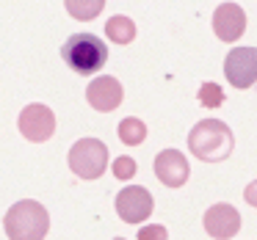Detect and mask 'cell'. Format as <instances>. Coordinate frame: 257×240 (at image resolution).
Listing matches in <instances>:
<instances>
[{"label":"cell","instance_id":"cell-10","mask_svg":"<svg viewBox=\"0 0 257 240\" xmlns=\"http://www.w3.org/2000/svg\"><path fill=\"white\" fill-rule=\"evenodd\" d=\"M155 174L166 188H183L188 182V160L180 149H163L155 157Z\"/></svg>","mask_w":257,"mask_h":240},{"label":"cell","instance_id":"cell-14","mask_svg":"<svg viewBox=\"0 0 257 240\" xmlns=\"http://www.w3.org/2000/svg\"><path fill=\"white\" fill-rule=\"evenodd\" d=\"M64 6H67L69 17L89 23V20H94L97 14H102V9H105V0H64Z\"/></svg>","mask_w":257,"mask_h":240},{"label":"cell","instance_id":"cell-6","mask_svg":"<svg viewBox=\"0 0 257 240\" xmlns=\"http://www.w3.org/2000/svg\"><path fill=\"white\" fill-rule=\"evenodd\" d=\"M155 210V199L147 188L141 185H130V188L119 190L116 196V212L124 223H141L152 215Z\"/></svg>","mask_w":257,"mask_h":240},{"label":"cell","instance_id":"cell-11","mask_svg":"<svg viewBox=\"0 0 257 240\" xmlns=\"http://www.w3.org/2000/svg\"><path fill=\"white\" fill-rule=\"evenodd\" d=\"M240 229V212L232 204H213L205 212V232L216 240H227L238 234Z\"/></svg>","mask_w":257,"mask_h":240},{"label":"cell","instance_id":"cell-17","mask_svg":"<svg viewBox=\"0 0 257 240\" xmlns=\"http://www.w3.org/2000/svg\"><path fill=\"white\" fill-rule=\"evenodd\" d=\"M139 240H169V232L161 223H150V226L139 229Z\"/></svg>","mask_w":257,"mask_h":240},{"label":"cell","instance_id":"cell-1","mask_svg":"<svg viewBox=\"0 0 257 240\" xmlns=\"http://www.w3.org/2000/svg\"><path fill=\"white\" fill-rule=\"evenodd\" d=\"M232 146H235L232 130L224 122H218V119H202V122L194 124L191 133H188L191 155L205 160V163L227 160V157L232 155Z\"/></svg>","mask_w":257,"mask_h":240},{"label":"cell","instance_id":"cell-12","mask_svg":"<svg viewBox=\"0 0 257 240\" xmlns=\"http://www.w3.org/2000/svg\"><path fill=\"white\" fill-rule=\"evenodd\" d=\"M105 36L116 45H130L136 39V23L130 17H111L105 23Z\"/></svg>","mask_w":257,"mask_h":240},{"label":"cell","instance_id":"cell-4","mask_svg":"<svg viewBox=\"0 0 257 240\" xmlns=\"http://www.w3.org/2000/svg\"><path fill=\"white\" fill-rule=\"evenodd\" d=\"M69 168L80 179H97L108 168V146L100 138H80L69 149Z\"/></svg>","mask_w":257,"mask_h":240},{"label":"cell","instance_id":"cell-3","mask_svg":"<svg viewBox=\"0 0 257 240\" xmlns=\"http://www.w3.org/2000/svg\"><path fill=\"white\" fill-rule=\"evenodd\" d=\"M61 58L72 72L78 75H94L105 67L108 61V47L100 36L94 34H75L64 42Z\"/></svg>","mask_w":257,"mask_h":240},{"label":"cell","instance_id":"cell-5","mask_svg":"<svg viewBox=\"0 0 257 240\" xmlns=\"http://www.w3.org/2000/svg\"><path fill=\"white\" fill-rule=\"evenodd\" d=\"M224 75L235 89H251L257 80V50L254 47H235L224 58Z\"/></svg>","mask_w":257,"mask_h":240},{"label":"cell","instance_id":"cell-2","mask_svg":"<svg viewBox=\"0 0 257 240\" xmlns=\"http://www.w3.org/2000/svg\"><path fill=\"white\" fill-rule=\"evenodd\" d=\"M3 229H6L9 240H45L47 229H50V215L39 201L23 199L9 207L6 218H3Z\"/></svg>","mask_w":257,"mask_h":240},{"label":"cell","instance_id":"cell-18","mask_svg":"<svg viewBox=\"0 0 257 240\" xmlns=\"http://www.w3.org/2000/svg\"><path fill=\"white\" fill-rule=\"evenodd\" d=\"M116 240H124V237H116Z\"/></svg>","mask_w":257,"mask_h":240},{"label":"cell","instance_id":"cell-16","mask_svg":"<svg viewBox=\"0 0 257 240\" xmlns=\"http://www.w3.org/2000/svg\"><path fill=\"white\" fill-rule=\"evenodd\" d=\"M113 174H116V179H133L136 177V160L133 157H116L113 160Z\"/></svg>","mask_w":257,"mask_h":240},{"label":"cell","instance_id":"cell-15","mask_svg":"<svg viewBox=\"0 0 257 240\" xmlns=\"http://www.w3.org/2000/svg\"><path fill=\"white\" fill-rule=\"evenodd\" d=\"M199 102L205 108H221L224 105V89H221V86H216V83H202Z\"/></svg>","mask_w":257,"mask_h":240},{"label":"cell","instance_id":"cell-7","mask_svg":"<svg viewBox=\"0 0 257 240\" xmlns=\"http://www.w3.org/2000/svg\"><path fill=\"white\" fill-rule=\"evenodd\" d=\"M20 133H23V138L34 141V144H45L56 133V113L47 105H39V102L23 108V113H20Z\"/></svg>","mask_w":257,"mask_h":240},{"label":"cell","instance_id":"cell-9","mask_svg":"<svg viewBox=\"0 0 257 240\" xmlns=\"http://www.w3.org/2000/svg\"><path fill=\"white\" fill-rule=\"evenodd\" d=\"M213 31L221 42H238L246 31V14L238 3H221L213 12Z\"/></svg>","mask_w":257,"mask_h":240},{"label":"cell","instance_id":"cell-13","mask_svg":"<svg viewBox=\"0 0 257 240\" xmlns=\"http://www.w3.org/2000/svg\"><path fill=\"white\" fill-rule=\"evenodd\" d=\"M116 133H119V141H122V144L139 146V144H144V138H147V124L141 122V119H136V116H127V119L119 122Z\"/></svg>","mask_w":257,"mask_h":240},{"label":"cell","instance_id":"cell-8","mask_svg":"<svg viewBox=\"0 0 257 240\" xmlns=\"http://www.w3.org/2000/svg\"><path fill=\"white\" fill-rule=\"evenodd\" d=\"M122 83H119L116 78H111V75H102V78L91 80L89 89H86V100H89V105L94 108V111L100 113H111L119 108V102H122Z\"/></svg>","mask_w":257,"mask_h":240}]
</instances>
